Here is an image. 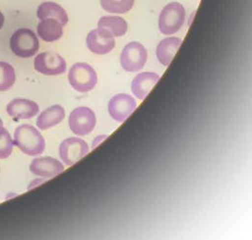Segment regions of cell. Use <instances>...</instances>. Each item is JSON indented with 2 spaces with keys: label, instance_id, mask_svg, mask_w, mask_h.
Returning <instances> with one entry per match:
<instances>
[{
  "label": "cell",
  "instance_id": "obj_1",
  "mask_svg": "<svg viewBox=\"0 0 252 240\" xmlns=\"http://www.w3.org/2000/svg\"><path fill=\"white\" fill-rule=\"evenodd\" d=\"M13 145H16L26 155L35 157L45 151L46 141L34 126L22 125L14 131Z\"/></svg>",
  "mask_w": 252,
  "mask_h": 240
},
{
  "label": "cell",
  "instance_id": "obj_5",
  "mask_svg": "<svg viewBox=\"0 0 252 240\" xmlns=\"http://www.w3.org/2000/svg\"><path fill=\"white\" fill-rule=\"evenodd\" d=\"M95 125V114L89 107H77L69 116L70 129L77 136H85L90 134L94 130Z\"/></svg>",
  "mask_w": 252,
  "mask_h": 240
},
{
  "label": "cell",
  "instance_id": "obj_16",
  "mask_svg": "<svg viewBox=\"0 0 252 240\" xmlns=\"http://www.w3.org/2000/svg\"><path fill=\"white\" fill-rule=\"evenodd\" d=\"M63 25L56 19L46 18L41 20L37 27L38 36L46 42H55L62 38L63 34Z\"/></svg>",
  "mask_w": 252,
  "mask_h": 240
},
{
  "label": "cell",
  "instance_id": "obj_15",
  "mask_svg": "<svg viewBox=\"0 0 252 240\" xmlns=\"http://www.w3.org/2000/svg\"><path fill=\"white\" fill-rule=\"evenodd\" d=\"M65 117L64 108L62 106H52L38 116L36 125L41 130H46L59 125Z\"/></svg>",
  "mask_w": 252,
  "mask_h": 240
},
{
  "label": "cell",
  "instance_id": "obj_14",
  "mask_svg": "<svg viewBox=\"0 0 252 240\" xmlns=\"http://www.w3.org/2000/svg\"><path fill=\"white\" fill-rule=\"evenodd\" d=\"M182 43L183 40L178 37H169L160 41L157 46L156 54L159 61L163 66L170 64Z\"/></svg>",
  "mask_w": 252,
  "mask_h": 240
},
{
  "label": "cell",
  "instance_id": "obj_3",
  "mask_svg": "<svg viewBox=\"0 0 252 240\" xmlns=\"http://www.w3.org/2000/svg\"><path fill=\"white\" fill-rule=\"evenodd\" d=\"M185 21V9L179 2L167 4L160 12L159 28L164 35L176 33L181 29Z\"/></svg>",
  "mask_w": 252,
  "mask_h": 240
},
{
  "label": "cell",
  "instance_id": "obj_9",
  "mask_svg": "<svg viewBox=\"0 0 252 240\" xmlns=\"http://www.w3.org/2000/svg\"><path fill=\"white\" fill-rule=\"evenodd\" d=\"M136 106L137 104L133 97L128 94L120 93L116 94L110 100L108 110L114 120L122 123L135 110Z\"/></svg>",
  "mask_w": 252,
  "mask_h": 240
},
{
  "label": "cell",
  "instance_id": "obj_23",
  "mask_svg": "<svg viewBox=\"0 0 252 240\" xmlns=\"http://www.w3.org/2000/svg\"><path fill=\"white\" fill-rule=\"evenodd\" d=\"M0 126H3V122H2L1 119H0Z\"/></svg>",
  "mask_w": 252,
  "mask_h": 240
},
{
  "label": "cell",
  "instance_id": "obj_10",
  "mask_svg": "<svg viewBox=\"0 0 252 240\" xmlns=\"http://www.w3.org/2000/svg\"><path fill=\"white\" fill-rule=\"evenodd\" d=\"M86 43L93 53L105 55L111 52L115 46V37L108 30L98 27L87 35Z\"/></svg>",
  "mask_w": 252,
  "mask_h": 240
},
{
  "label": "cell",
  "instance_id": "obj_8",
  "mask_svg": "<svg viewBox=\"0 0 252 240\" xmlns=\"http://www.w3.org/2000/svg\"><path fill=\"white\" fill-rule=\"evenodd\" d=\"M34 68L43 75L58 76L66 71V61L57 53L44 52L35 57Z\"/></svg>",
  "mask_w": 252,
  "mask_h": 240
},
{
  "label": "cell",
  "instance_id": "obj_13",
  "mask_svg": "<svg viewBox=\"0 0 252 240\" xmlns=\"http://www.w3.org/2000/svg\"><path fill=\"white\" fill-rule=\"evenodd\" d=\"M160 80V76L155 73L145 72L137 75L132 80L131 90L134 95L140 100L147 97L151 89L157 84Z\"/></svg>",
  "mask_w": 252,
  "mask_h": 240
},
{
  "label": "cell",
  "instance_id": "obj_19",
  "mask_svg": "<svg viewBox=\"0 0 252 240\" xmlns=\"http://www.w3.org/2000/svg\"><path fill=\"white\" fill-rule=\"evenodd\" d=\"M16 76L12 65L5 61H0V92L8 91L15 83Z\"/></svg>",
  "mask_w": 252,
  "mask_h": 240
},
{
  "label": "cell",
  "instance_id": "obj_4",
  "mask_svg": "<svg viewBox=\"0 0 252 240\" xmlns=\"http://www.w3.org/2000/svg\"><path fill=\"white\" fill-rule=\"evenodd\" d=\"M68 80L73 89L80 92H87L95 87L97 75L91 65L80 62L74 64L69 70Z\"/></svg>",
  "mask_w": 252,
  "mask_h": 240
},
{
  "label": "cell",
  "instance_id": "obj_2",
  "mask_svg": "<svg viewBox=\"0 0 252 240\" xmlns=\"http://www.w3.org/2000/svg\"><path fill=\"white\" fill-rule=\"evenodd\" d=\"M12 53L17 57L28 58L32 57L40 48L39 40L30 28H19L13 32L10 40Z\"/></svg>",
  "mask_w": 252,
  "mask_h": 240
},
{
  "label": "cell",
  "instance_id": "obj_20",
  "mask_svg": "<svg viewBox=\"0 0 252 240\" xmlns=\"http://www.w3.org/2000/svg\"><path fill=\"white\" fill-rule=\"evenodd\" d=\"M134 0H100V5L106 12L125 13L131 10Z\"/></svg>",
  "mask_w": 252,
  "mask_h": 240
},
{
  "label": "cell",
  "instance_id": "obj_21",
  "mask_svg": "<svg viewBox=\"0 0 252 240\" xmlns=\"http://www.w3.org/2000/svg\"><path fill=\"white\" fill-rule=\"evenodd\" d=\"M13 140L10 133L0 126V159L5 160L8 159L12 152Z\"/></svg>",
  "mask_w": 252,
  "mask_h": 240
},
{
  "label": "cell",
  "instance_id": "obj_18",
  "mask_svg": "<svg viewBox=\"0 0 252 240\" xmlns=\"http://www.w3.org/2000/svg\"><path fill=\"white\" fill-rule=\"evenodd\" d=\"M98 27L111 32L114 37H121L127 31V24L120 16H103L98 21Z\"/></svg>",
  "mask_w": 252,
  "mask_h": 240
},
{
  "label": "cell",
  "instance_id": "obj_17",
  "mask_svg": "<svg viewBox=\"0 0 252 240\" xmlns=\"http://www.w3.org/2000/svg\"><path fill=\"white\" fill-rule=\"evenodd\" d=\"M37 17L40 20L46 18L56 19L63 27L68 23V15L65 10L55 2H44L42 3L37 10Z\"/></svg>",
  "mask_w": 252,
  "mask_h": 240
},
{
  "label": "cell",
  "instance_id": "obj_6",
  "mask_svg": "<svg viewBox=\"0 0 252 240\" xmlns=\"http://www.w3.org/2000/svg\"><path fill=\"white\" fill-rule=\"evenodd\" d=\"M148 60V51L145 46L137 42L127 44L121 54L120 61L126 72H137L144 68Z\"/></svg>",
  "mask_w": 252,
  "mask_h": 240
},
{
  "label": "cell",
  "instance_id": "obj_12",
  "mask_svg": "<svg viewBox=\"0 0 252 240\" xmlns=\"http://www.w3.org/2000/svg\"><path fill=\"white\" fill-rule=\"evenodd\" d=\"M6 110L15 120L31 119L39 113L38 104L29 99L16 98L8 104Z\"/></svg>",
  "mask_w": 252,
  "mask_h": 240
},
{
  "label": "cell",
  "instance_id": "obj_11",
  "mask_svg": "<svg viewBox=\"0 0 252 240\" xmlns=\"http://www.w3.org/2000/svg\"><path fill=\"white\" fill-rule=\"evenodd\" d=\"M30 170L35 175L51 178L64 171V166L53 158L44 157L32 160L30 166Z\"/></svg>",
  "mask_w": 252,
  "mask_h": 240
},
{
  "label": "cell",
  "instance_id": "obj_7",
  "mask_svg": "<svg viewBox=\"0 0 252 240\" xmlns=\"http://www.w3.org/2000/svg\"><path fill=\"white\" fill-rule=\"evenodd\" d=\"M89 153V146L79 137H68L64 139L59 148V154L64 164L71 166L81 160Z\"/></svg>",
  "mask_w": 252,
  "mask_h": 240
},
{
  "label": "cell",
  "instance_id": "obj_22",
  "mask_svg": "<svg viewBox=\"0 0 252 240\" xmlns=\"http://www.w3.org/2000/svg\"><path fill=\"white\" fill-rule=\"evenodd\" d=\"M4 21H5L4 15H3L2 12H0V29L2 28V27H3V25H4Z\"/></svg>",
  "mask_w": 252,
  "mask_h": 240
}]
</instances>
